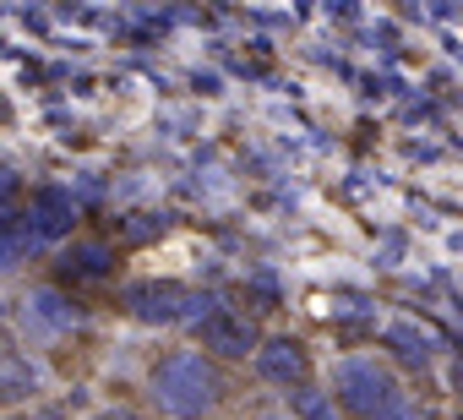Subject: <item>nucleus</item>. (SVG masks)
Returning a JSON list of instances; mask_svg holds the SVG:
<instances>
[{
	"instance_id": "1",
	"label": "nucleus",
	"mask_w": 463,
	"mask_h": 420,
	"mask_svg": "<svg viewBox=\"0 0 463 420\" xmlns=\"http://www.w3.org/2000/svg\"><path fill=\"white\" fill-rule=\"evenodd\" d=\"M158 393H164L169 409L185 415V409H202L213 398V377H207V366L196 355H175V360L158 366Z\"/></svg>"
},
{
	"instance_id": "2",
	"label": "nucleus",
	"mask_w": 463,
	"mask_h": 420,
	"mask_svg": "<svg viewBox=\"0 0 463 420\" xmlns=\"http://www.w3.org/2000/svg\"><path fill=\"white\" fill-rule=\"evenodd\" d=\"M202 339H207L213 349H223V355H246V349L257 344V328H251L241 311H218V317L202 322Z\"/></svg>"
},
{
	"instance_id": "3",
	"label": "nucleus",
	"mask_w": 463,
	"mask_h": 420,
	"mask_svg": "<svg viewBox=\"0 0 463 420\" xmlns=\"http://www.w3.org/2000/svg\"><path fill=\"white\" fill-rule=\"evenodd\" d=\"M262 371H268V377H279V382H289V377H300V371H306V355H300L295 344H268Z\"/></svg>"
},
{
	"instance_id": "4",
	"label": "nucleus",
	"mask_w": 463,
	"mask_h": 420,
	"mask_svg": "<svg viewBox=\"0 0 463 420\" xmlns=\"http://www.w3.org/2000/svg\"><path fill=\"white\" fill-rule=\"evenodd\" d=\"M295 409H300V415H311V420H333V404H327V398H317L311 387H306V393H295Z\"/></svg>"
}]
</instances>
